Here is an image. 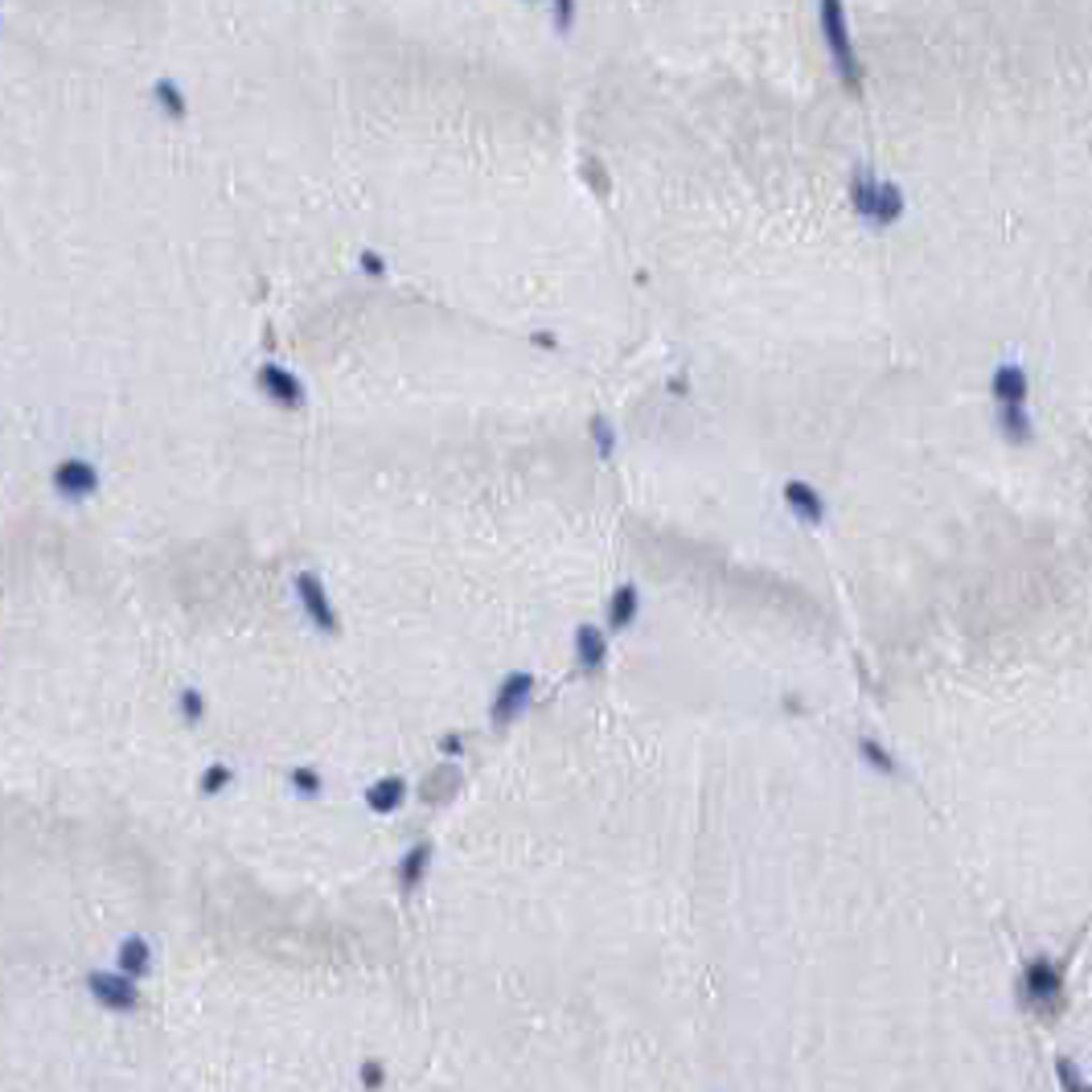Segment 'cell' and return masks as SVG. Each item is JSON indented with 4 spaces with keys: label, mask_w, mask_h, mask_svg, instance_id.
I'll return each mask as SVG.
<instances>
[{
    "label": "cell",
    "mask_w": 1092,
    "mask_h": 1092,
    "mask_svg": "<svg viewBox=\"0 0 1092 1092\" xmlns=\"http://www.w3.org/2000/svg\"><path fill=\"white\" fill-rule=\"evenodd\" d=\"M1027 994L1039 1006H1051V1002L1060 999V970L1051 961H1031L1027 965Z\"/></svg>",
    "instance_id": "obj_3"
},
{
    "label": "cell",
    "mask_w": 1092,
    "mask_h": 1092,
    "mask_svg": "<svg viewBox=\"0 0 1092 1092\" xmlns=\"http://www.w3.org/2000/svg\"><path fill=\"white\" fill-rule=\"evenodd\" d=\"M994 398L999 407H1010V403H1027V374L1019 366H999L994 370Z\"/></svg>",
    "instance_id": "obj_5"
},
{
    "label": "cell",
    "mask_w": 1092,
    "mask_h": 1092,
    "mask_svg": "<svg viewBox=\"0 0 1092 1092\" xmlns=\"http://www.w3.org/2000/svg\"><path fill=\"white\" fill-rule=\"evenodd\" d=\"M580 657L587 670H600V666H605V632L580 628Z\"/></svg>",
    "instance_id": "obj_6"
},
{
    "label": "cell",
    "mask_w": 1092,
    "mask_h": 1092,
    "mask_svg": "<svg viewBox=\"0 0 1092 1092\" xmlns=\"http://www.w3.org/2000/svg\"><path fill=\"white\" fill-rule=\"evenodd\" d=\"M850 206H855V214L867 227L887 231V227H896L904 218V189L896 186V181H887V177H879V173H871V169H855V177H850Z\"/></svg>",
    "instance_id": "obj_2"
},
{
    "label": "cell",
    "mask_w": 1092,
    "mask_h": 1092,
    "mask_svg": "<svg viewBox=\"0 0 1092 1092\" xmlns=\"http://www.w3.org/2000/svg\"><path fill=\"white\" fill-rule=\"evenodd\" d=\"M785 501H789V510L792 513H801L805 522H826V501L817 497V489L814 485H805V481H789L785 485Z\"/></svg>",
    "instance_id": "obj_4"
},
{
    "label": "cell",
    "mask_w": 1092,
    "mask_h": 1092,
    "mask_svg": "<svg viewBox=\"0 0 1092 1092\" xmlns=\"http://www.w3.org/2000/svg\"><path fill=\"white\" fill-rule=\"evenodd\" d=\"M817 38L826 49V62L834 70V78L850 94L867 91V67H862L859 42H855V25L846 0H817Z\"/></svg>",
    "instance_id": "obj_1"
},
{
    "label": "cell",
    "mask_w": 1092,
    "mask_h": 1092,
    "mask_svg": "<svg viewBox=\"0 0 1092 1092\" xmlns=\"http://www.w3.org/2000/svg\"><path fill=\"white\" fill-rule=\"evenodd\" d=\"M637 616V587L625 583L621 592H616V600H612V625L616 628H628V621Z\"/></svg>",
    "instance_id": "obj_7"
},
{
    "label": "cell",
    "mask_w": 1092,
    "mask_h": 1092,
    "mask_svg": "<svg viewBox=\"0 0 1092 1092\" xmlns=\"http://www.w3.org/2000/svg\"><path fill=\"white\" fill-rule=\"evenodd\" d=\"M859 752L867 756V760H871V765L879 768V772H896V760H891V756H887V752H884L879 744H875V740H862Z\"/></svg>",
    "instance_id": "obj_8"
}]
</instances>
